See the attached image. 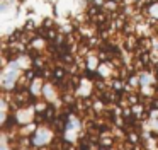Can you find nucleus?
Returning <instances> with one entry per match:
<instances>
[{"instance_id": "1", "label": "nucleus", "mask_w": 158, "mask_h": 150, "mask_svg": "<svg viewBox=\"0 0 158 150\" xmlns=\"http://www.w3.org/2000/svg\"><path fill=\"white\" fill-rule=\"evenodd\" d=\"M53 75L56 77V80H58V82H61V78L65 77V68L56 67V68H55V72H53Z\"/></svg>"}, {"instance_id": "2", "label": "nucleus", "mask_w": 158, "mask_h": 150, "mask_svg": "<svg viewBox=\"0 0 158 150\" xmlns=\"http://www.w3.org/2000/svg\"><path fill=\"white\" fill-rule=\"evenodd\" d=\"M106 9H109V10H116V9H117V3L114 2V0H107V2H106Z\"/></svg>"}, {"instance_id": "3", "label": "nucleus", "mask_w": 158, "mask_h": 150, "mask_svg": "<svg viewBox=\"0 0 158 150\" xmlns=\"http://www.w3.org/2000/svg\"><path fill=\"white\" fill-rule=\"evenodd\" d=\"M12 80H14V73L5 75V78H4V85H10V84H12Z\"/></svg>"}, {"instance_id": "4", "label": "nucleus", "mask_w": 158, "mask_h": 150, "mask_svg": "<svg viewBox=\"0 0 158 150\" xmlns=\"http://www.w3.org/2000/svg\"><path fill=\"white\" fill-rule=\"evenodd\" d=\"M53 113H55V109H53V108H46V118L51 119L53 118Z\"/></svg>"}, {"instance_id": "5", "label": "nucleus", "mask_w": 158, "mask_h": 150, "mask_svg": "<svg viewBox=\"0 0 158 150\" xmlns=\"http://www.w3.org/2000/svg\"><path fill=\"white\" fill-rule=\"evenodd\" d=\"M48 38H49V39L56 38V29H49V31H48Z\"/></svg>"}, {"instance_id": "6", "label": "nucleus", "mask_w": 158, "mask_h": 150, "mask_svg": "<svg viewBox=\"0 0 158 150\" xmlns=\"http://www.w3.org/2000/svg\"><path fill=\"white\" fill-rule=\"evenodd\" d=\"M26 29H27V31L34 29V22H32V20H27V22H26Z\"/></svg>"}]
</instances>
